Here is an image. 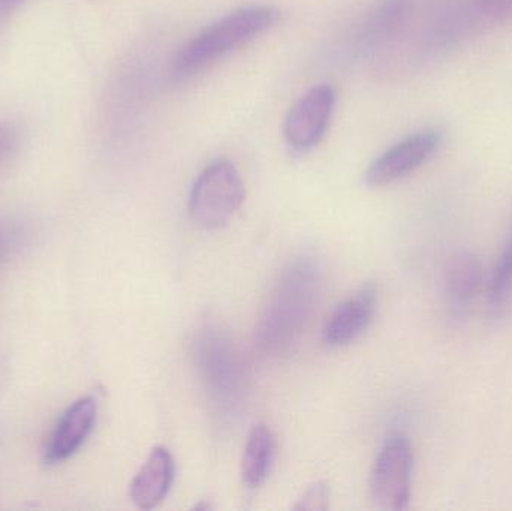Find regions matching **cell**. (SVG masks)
<instances>
[{
    "instance_id": "6da1fadb",
    "label": "cell",
    "mask_w": 512,
    "mask_h": 511,
    "mask_svg": "<svg viewBox=\"0 0 512 511\" xmlns=\"http://www.w3.org/2000/svg\"><path fill=\"white\" fill-rule=\"evenodd\" d=\"M321 288L322 266L315 255L301 254L289 261L256 327L262 353L280 357L294 350L315 314Z\"/></svg>"
},
{
    "instance_id": "7a4b0ae2",
    "label": "cell",
    "mask_w": 512,
    "mask_h": 511,
    "mask_svg": "<svg viewBox=\"0 0 512 511\" xmlns=\"http://www.w3.org/2000/svg\"><path fill=\"white\" fill-rule=\"evenodd\" d=\"M194 348L207 401L219 419L236 420L245 410L251 387L245 354L230 330L216 323L201 327Z\"/></svg>"
},
{
    "instance_id": "3957f363",
    "label": "cell",
    "mask_w": 512,
    "mask_h": 511,
    "mask_svg": "<svg viewBox=\"0 0 512 511\" xmlns=\"http://www.w3.org/2000/svg\"><path fill=\"white\" fill-rule=\"evenodd\" d=\"M280 12L271 6H249L225 15L195 36L174 60V75L192 77L276 26Z\"/></svg>"
},
{
    "instance_id": "277c9868",
    "label": "cell",
    "mask_w": 512,
    "mask_h": 511,
    "mask_svg": "<svg viewBox=\"0 0 512 511\" xmlns=\"http://www.w3.org/2000/svg\"><path fill=\"white\" fill-rule=\"evenodd\" d=\"M246 188L233 162L216 159L201 171L189 195V215L198 227L218 230L245 203Z\"/></svg>"
},
{
    "instance_id": "5b68a950",
    "label": "cell",
    "mask_w": 512,
    "mask_h": 511,
    "mask_svg": "<svg viewBox=\"0 0 512 511\" xmlns=\"http://www.w3.org/2000/svg\"><path fill=\"white\" fill-rule=\"evenodd\" d=\"M414 452L403 435H393L385 441L373 465L370 491L379 510L408 509L411 500Z\"/></svg>"
},
{
    "instance_id": "8992f818",
    "label": "cell",
    "mask_w": 512,
    "mask_h": 511,
    "mask_svg": "<svg viewBox=\"0 0 512 511\" xmlns=\"http://www.w3.org/2000/svg\"><path fill=\"white\" fill-rule=\"evenodd\" d=\"M336 99L331 84H318L304 93L286 116L283 125L286 143L298 152L318 146L330 125Z\"/></svg>"
},
{
    "instance_id": "52a82bcc",
    "label": "cell",
    "mask_w": 512,
    "mask_h": 511,
    "mask_svg": "<svg viewBox=\"0 0 512 511\" xmlns=\"http://www.w3.org/2000/svg\"><path fill=\"white\" fill-rule=\"evenodd\" d=\"M441 144L442 132L439 129L429 128L415 132L376 158L367 168L364 180L367 185L376 188L405 179L423 167L438 152Z\"/></svg>"
},
{
    "instance_id": "ba28073f",
    "label": "cell",
    "mask_w": 512,
    "mask_h": 511,
    "mask_svg": "<svg viewBox=\"0 0 512 511\" xmlns=\"http://www.w3.org/2000/svg\"><path fill=\"white\" fill-rule=\"evenodd\" d=\"M98 417V402L93 396L75 401L60 417L45 447L47 465H59L71 459L92 435Z\"/></svg>"
},
{
    "instance_id": "9c48e42d",
    "label": "cell",
    "mask_w": 512,
    "mask_h": 511,
    "mask_svg": "<svg viewBox=\"0 0 512 511\" xmlns=\"http://www.w3.org/2000/svg\"><path fill=\"white\" fill-rule=\"evenodd\" d=\"M378 290L367 284L355 291L345 302L337 306L322 330L325 345L331 348L345 347L360 338L375 317Z\"/></svg>"
},
{
    "instance_id": "30bf717a",
    "label": "cell",
    "mask_w": 512,
    "mask_h": 511,
    "mask_svg": "<svg viewBox=\"0 0 512 511\" xmlns=\"http://www.w3.org/2000/svg\"><path fill=\"white\" fill-rule=\"evenodd\" d=\"M483 282V269L471 252H457L445 270L444 296L448 314L463 320L474 305Z\"/></svg>"
},
{
    "instance_id": "8fae6325",
    "label": "cell",
    "mask_w": 512,
    "mask_h": 511,
    "mask_svg": "<svg viewBox=\"0 0 512 511\" xmlns=\"http://www.w3.org/2000/svg\"><path fill=\"white\" fill-rule=\"evenodd\" d=\"M174 480V459L164 446L155 447L132 480L131 500L138 509H156L170 494Z\"/></svg>"
},
{
    "instance_id": "7c38bea8",
    "label": "cell",
    "mask_w": 512,
    "mask_h": 511,
    "mask_svg": "<svg viewBox=\"0 0 512 511\" xmlns=\"http://www.w3.org/2000/svg\"><path fill=\"white\" fill-rule=\"evenodd\" d=\"M276 458V438L268 426L258 423L252 428L242 461L243 482L248 488L264 485Z\"/></svg>"
},
{
    "instance_id": "4fadbf2b",
    "label": "cell",
    "mask_w": 512,
    "mask_h": 511,
    "mask_svg": "<svg viewBox=\"0 0 512 511\" xmlns=\"http://www.w3.org/2000/svg\"><path fill=\"white\" fill-rule=\"evenodd\" d=\"M512 293V233L505 243L504 251L493 269L489 282V303L493 309H501Z\"/></svg>"
},
{
    "instance_id": "5bb4252c",
    "label": "cell",
    "mask_w": 512,
    "mask_h": 511,
    "mask_svg": "<svg viewBox=\"0 0 512 511\" xmlns=\"http://www.w3.org/2000/svg\"><path fill=\"white\" fill-rule=\"evenodd\" d=\"M330 507V489L325 483L310 486L294 506V510H327Z\"/></svg>"
},
{
    "instance_id": "9a60e30c",
    "label": "cell",
    "mask_w": 512,
    "mask_h": 511,
    "mask_svg": "<svg viewBox=\"0 0 512 511\" xmlns=\"http://www.w3.org/2000/svg\"><path fill=\"white\" fill-rule=\"evenodd\" d=\"M477 14L489 21H504L512 17V0H474Z\"/></svg>"
},
{
    "instance_id": "2e32d148",
    "label": "cell",
    "mask_w": 512,
    "mask_h": 511,
    "mask_svg": "<svg viewBox=\"0 0 512 511\" xmlns=\"http://www.w3.org/2000/svg\"><path fill=\"white\" fill-rule=\"evenodd\" d=\"M17 146V129L9 123L0 122V164L12 155Z\"/></svg>"
},
{
    "instance_id": "e0dca14e",
    "label": "cell",
    "mask_w": 512,
    "mask_h": 511,
    "mask_svg": "<svg viewBox=\"0 0 512 511\" xmlns=\"http://www.w3.org/2000/svg\"><path fill=\"white\" fill-rule=\"evenodd\" d=\"M23 2L24 0H0V15L9 14Z\"/></svg>"
}]
</instances>
